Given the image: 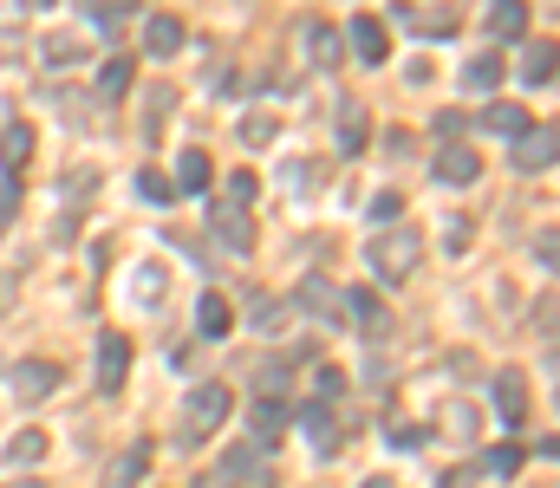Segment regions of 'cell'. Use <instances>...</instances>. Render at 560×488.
<instances>
[{"mask_svg":"<svg viewBox=\"0 0 560 488\" xmlns=\"http://www.w3.org/2000/svg\"><path fill=\"white\" fill-rule=\"evenodd\" d=\"M287 385V365H261V391H281Z\"/></svg>","mask_w":560,"mask_h":488,"instance_id":"cell-38","label":"cell"},{"mask_svg":"<svg viewBox=\"0 0 560 488\" xmlns=\"http://www.w3.org/2000/svg\"><path fill=\"white\" fill-rule=\"evenodd\" d=\"M398 209H405L398 196H378V202H372L365 215H372V228H391V222H398Z\"/></svg>","mask_w":560,"mask_h":488,"instance_id":"cell-31","label":"cell"},{"mask_svg":"<svg viewBox=\"0 0 560 488\" xmlns=\"http://www.w3.org/2000/svg\"><path fill=\"white\" fill-rule=\"evenodd\" d=\"M39 52H46V65H52V72H65V65H85V39H72V33H52Z\"/></svg>","mask_w":560,"mask_h":488,"instance_id":"cell-23","label":"cell"},{"mask_svg":"<svg viewBox=\"0 0 560 488\" xmlns=\"http://www.w3.org/2000/svg\"><path fill=\"white\" fill-rule=\"evenodd\" d=\"M346 39H352V59H365V65H385V59H391V33H385L372 13H359V20L346 26Z\"/></svg>","mask_w":560,"mask_h":488,"instance_id":"cell-7","label":"cell"},{"mask_svg":"<svg viewBox=\"0 0 560 488\" xmlns=\"http://www.w3.org/2000/svg\"><path fill=\"white\" fill-rule=\"evenodd\" d=\"M555 124H542V130H522L515 137V170L522 176H542V170H555Z\"/></svg>","mask_w":560,"mask_h":488,"instance_id":"cell-6","label":"cell"},{"mask_svg":"<svg viewBox=\"0 0 560 488\" xmlns=\"http://www.w3.org/2000/svg\"><path fill=\"white\" fill-rule=\"evenodd\" d=\"M137 189H144V196H150V202H170V183H163V176H157V170H144V176H137Z\"/></svg>","mask_w":560,"mask_h":488,"instance_id":"cell-33","label":"cell"},{"mask_svg":"<svg viewBox=\"0 0 560 488\" xmlns=\"http://www.w3.org/2000/svg\"><path fill=\"white\" fill-rule=\"evenodd\" d=\"M13 215H20V183L7 176V189H0V235L13 228Z\"/></svg>","mask_w":560,"mask_h":488,"instance_id":"cell-32","label":"cell"},{"mask_svg":"<svg viewBox=\"0 0 560 488\" xmlns=\"http://www.w3.org/2000/svg\"><path fill=\"white\" fill-rule=\"evenodd\" d=\"M300 46H307L313 65H339V33H333L326 20H307V26H300Z\"/></svg>","mask_w":560,"mask_h":488,"instance_id":"cell-15","label":"cell"},{"mask_svg":"<svg viewBox=\"0 0 560 488\" xmlns=\"http://www.w3.org/2000/svg\"><path fill=\"white\" fill-rule=\"evenodd\" d=\"M46 456V430H20L13 443H7V463H20V470H33Z\"/></svg>","mask_w":560,"mask_h":488,"instance_id":"cell-26","label":"cell"},{"mask_svg":"<svg viewBox=\"0 0 560 488\" xmlns=\"http://www.w3.org/2000/svg\"><path fill=\"white\" fill-rule=\"evenodd\" d=\"M7 378H13V398H20V404H39V398H52V391H59V378H65V372H59L52 359H20Z\"/></svg>","mask_w":560,"mask_h":488,"instance_id":"cell-4","label":"cell"},{"mask_svg":"<svg viewBox=\"0 0 560 488\" xmlns=\"http://www.w3.org/2000/svg\"><path fill=\"white\" fill-rule=\"evenodd\" d=\"M26 157H33V124H7V130H0V170L20 176Z\"/></svg>","mask_w":560,"mask_h":488,"instance_id":"cell-17","label":"cell"},{"mask_svg":"<svg viewBox=\"0 0 560 488\" xmlns=\"http://www.w3.org/2000/svg\"><path fill=\"white\" fill-rule=\"evenodd\" d=\"M300 306H307L313 320H326V326H339V313H333V306H339V293H333V287H326L320 274H313V280H300Z\"/></svg>","mask_w":560,"mask_h":488,"instance_id":"cell-19","label":"cell"},{"mask_svg":"<svg viewBox=\"0 0 560 488\" xmlns=\"http://www.w3.org/2000/svg\"><path fill=\"white\" fill-rule=\"evenodd\" d=\"M98 91H104V98H124V91H130V59H124V52H117V59H104Z\"/></svg>","mask_w":560,"mask_h":488,"instance_id":"cell-28","label":"cell"},{"mask_svg":"<svg viewBox=\"0 0 560 488\" xmlns=\"http://www.w3.org/2000/svg\"><path fill=\"white\" fill-rule=\"evenodd\" d=\"M522 463H528V450H522V443H489V450H483V476H502V483H509Z\"/></svg>","mask_w":560,"mask_h":488,"instance_id":"cell-22","label":"cell"},{"mask_svg":"<svg viewBox=\"0 0 560 488\" xmlns=\"http://www.w3.org/2000/svg\"><path fill=\"white\" fill-rule=\"evenodd\" d=\"M130 372V339L124 333H98V391H117Z\"/></svg>","mask_w":560,"mask_h":488,"instance_id":"cell-8","label":"cell"},{"mask_svg":"<svg viewBox=\"0 0 560 488\" xmlns=\"http://www.w3.org/2000/svg\"><path fill=\"white\" fill-rule=\"evenodd\" d=\"M555 248H560V235H555V228H542V241H535V254H542V267H555Z\"/></svg>","mask_w":560,"mask_h":488,"instance_id":"cell-37","label":"cell"},{"mask_svg":"<svg viewBox=\"0 0 560 488\" xmlns=\"http://www.w3.org/2000/svg\"><path fill=\"white\" fill-rule=\"evenodd\" d=\"M228 326H235V306H228L222 293H202V306H196V333H202V339H228Z\"/></svg>","mask_w":560,"mask_h":488,"instance_id":"cell-16","label":"cell"},{"mask_svg":"<svg viewBox=\"0 0 560 488\" xmlns=\"http://www.w3.org/2000/svg\"><path fill=\"white\" fill-rule=\"evenodd\" d=\"M463 78H470L476 91H496V85H502V59H496V52H476V59L463 65Z\"/></svg>","mask_w":560,"mask_h":488,"instance_id":"cell-25","label":"cell"},{"mask_svg":"<svg viewBox=\"0 0 560 488\" xmlns=\"http://www.w3.org/2000/svg\"><path fill=\"white\" fill-rule=\"evenodd\" d=\"M228 411H235V391H228V385H196V391H189V404H183V443L215 437Z\"/></svg>","mask_w":560,"mask_h":488,"instance_id":"cell-2","label":"cell"},{"mask_svg":"<svg viewBox=\"0 0 560 488\" xmlns=\"http://www.w3.org/2000/svg\"><path fill=\"white\" fill-rule=\"evenodd\" d=\"M339 391H346V378L333 365H320V398H339Z\"/></svg>","mask_w":560,"mask_h":488,"instance_id":"cell-36","label":"cell"},{"mask_svg":"<svg viewBox=\"0 0 560 488\" xmlns=\"http://www.w3.org/2000/svg\"><path fill=\"white\" fill-rule=\"evenodd\" d=\"M144 470H150V443H130V450H124V463H111L104 488H137V483H144Z\"/></svg>","mask_w":560,"mask_h":488,"instance_id":"cell-18","label":"cell"},{"mask_svg":"<svg viewBox=\"0 0 560 488\" xmlns=\"http://www.w3.org/2000/svg\"><path fill=\"white\" fill-rule=\"evenodd\" d=\"M287 424H294V411H287L281 398H261V404L248 411V430H254L261 443H281V437H287Z\"/></svg>","mask_w":560,"mask_h":488,"instance_id":"cell-13","label":"cell"},{"mask_svg":"<svg viewBox=\"0 0 560 488\" xmlns=\"http://www.w3.org/2000/svg\"><path fill=\"white\" fill-rule=\"evenodd\" d=\"M483 26H489V39H522L528 33V0H489Z\"/></svg>","mask_w":560,"mask_h":488,"instance_id":"cell-11","label":"cell"},{"mask_svg":"<svg viewBox=\"0 0 560 488\" xmlns=\"http://www.w3.org/2000/svg\"><path fill=\"white\" fill-rule=\"evenodd\" d=\"M365 488H398V483H391V476H372V483H365Z\"/></svg>","mask_w":560,"mask_h":488,"instance_id":"cell-40","label":"cell"},{"mask_svg":"<svg viewBox=\"0 0 560 488\" xmlns=\"http://www.w3.org/2000/svg\"><path fill=\"white\" fill-rule=\"evenodd\" d=\"M176 46H183V20H176V13H150V20H144V52H150V59H170Z\"/></svg>","mask_w":560,"mask_h":488,"instance_id":"cell-12","label":"cell"},{"mask_svg":"<svg viewBox=\"0 0 560 488\" xmlns=\"http://www.w3.org/2000/svg\"><path fill=\"white\" fill-rule=\"evenodd\" d=\"M365 137H372V117H365V104H359V98H346V104H339V150H346V157H359V150H365Z\"/></svg>","mask_w":560,"mask_h":488,"instance_id":"cell-14","label":"cell"},{"mask_svg":"<svg viewBox=\"0 0 560 488\" xmlns=\"http://www.w3.org/2000/svg\"><path fill=\"white\" fill-rule=\"evenodd\" d=\"M248 196H254V176H248V170H235V176H228V202H248Z\"/></svg>","mask_w":560,"mask_h":488,"instance_id":"cell-34","label":"cell"},{"mask_svg":"<svg viewBox=\"0 0 560 488\" xmlns=\"http://www.w3.org/2000/svg\"><path fill=\"white\" fill-rule=\"evenodd\" d=\"M339 306H346V320H352L359 333H385V300H378V287H352V293H339Z\"/></svg>","mask_w":560,"mask_h":488,"instance_id":"cell-10","label":"cell"},{"mask_svg":"<svg viewBox=\"0 0 560 488\" xmlns=\"http://www.w3.org/2000/svg\"><path fill=\"white\" fill-rule=\"evenodd\" d=\"M437 488H470V470H450V476H444Z\"/></svg>","mask_w":560,"mask_h":488,"instance_id":"cell-39","label":"cell"},{"mask_svg":"<svg viewBox=\"0 0 560 488\" xmlns=\"http://www.w3.org/2000/svg\"><path fill=\"white\" fill-rule=\"evenodd\" d=\"M365 261H372V274H378L385 287H398V280H411V274H418V261H424V235L391 222L385 235H372V254H365Z\"/></svg>","mask_w":560,"mask_h":488,"instance_id":"cell-1","label":"cell"},{"mask_svg":"<svg viewBox=\"0 0 560 488\" xmlns=\"http://www.w3.org/2000/svg\"><path fill=\"white\" fill-rule=\"evenodd\" d=\"M85 13H91V20H104V26H117V20H130L137 7H130V0H85Z\"/></svg>","mask_w":560,"mask_h":488,"instance_id":"cell-29","label":"cell"},{"mask_svg":"<svg viewBox=\"0 0 560 488\" xmlns=\"http://www.w3.org/2000/svg\"><path fill=\"white\" fill-rule=\"evenodd\" d=\"M431 176H437V183H450V189H470V183L483 176V157H476V150H463V143H450V150H437V157H431Z\"/></svg>","mask_w":560,"mask_h":488,"instance_id":"cell-5","label":"cell"},{"mask_svg":"<svg viewBox=\"0 0 560 488\" xmlns=\"http://www.w3.org/2000/svg\"><path fill=\"white\" fill-rule=\"evenodd\" d=\"M522 78H528V85H555V46H548V39L522 59Z\"/></svg>","mask_w":560,"mask_h":488,"instance_id":"cell-27","label":"cell"},{"mask_svg":"<svg viewBox=\"0 0 560 488\" xmlns=\"http://www.w3.org/2000/svg\"><path fill=\"white\" fill-rule=\"evenodd\" d=\"M300 424H307V437H313V450H333L339 443V424H333V411H326V398L320 404H307V411H294Z\"/></svg>","mask_w":560,"mask_h":488,"instance_id":"cell-20","label":"cell"},{"mask_svg":"<svg viewBox=\"0 0 560 488\" xmlns=\"http://www.w3.org/2000/svg\"><path fill=\"white\" fill-rule=\"evenodd\" d=\"M496 411H502L509 430L528 424V378H522V372H496Z\"/></svg>","mask_w":560,"mask_h":488,"instance_id":"cell-9","label":"cell"},{"mask_svg":"<svg viewBox=\"0 0 560 488\" xmlns=\"http://www.w3.org/2000/svg\"><path fill=\"white\" fill-rule=\"evenodd\" d=\"M241 137H248V143H267V137H274V117H267V111H248V117H241Z\"/></svg>","mask_w":560,"mask_h":488,"instance_id":"cell-30","label":"cell"},{"mask_svg":"<svg viewBox=\"0 0 560 488\" xmlns=\"http://www.w3.org/2000/svg\"><path fill=\"white\" fill-rule=\"evenodd\" d=\"M157 287H163V274H157V267H144V274H137V300H157Z\"/></svg>","mask_w":560,"mask_h":488,"instance_id":"cell-35","label":"cell"},{"mask_svg":"<svg viewBox=\"0 0 560 488\" xmlns=\"http://www.w3.org/2000/svg\"><path fill=\"white\" fill-rule=\"evenodd\" d=\"M483 130H496V137H522V130H528V111H522V104H489V111H483Z\"/></svg>","mask_w":560,"mask_h":488,"instance_id":"cell-24","label":"cell"},{"mask_svg":"<svg viewBox=\"0 0 560 488\" xmlns=\"http://www.w3.org/2000/svg\"><path fill=\"white\" fill-rule=\"evenodd\" d=\"M209 176H215V170H209V157H202V150H183V163H176V189H183V196H202V189H209Z\"/></svg>","mask_w":560,"mask_h":488,"instance_id":"cell-21","label":"cell"},{"mask_svg":"<svg viewBox=\"0 0 560 488\" xmlns=\"http://www.w3.org/2000/svg\"><path fill=\"white\" fill-rule=\"evenodd\" d=\"M26 7H52V0H26Z\"/></svg>","mask_w":560,"mask_h":488,"instance_id":"cell-41","label":"cell"},{"mask_svg":"<svg viewBox=\"0 0 560 488\" xmlns=\"http://www.w3.org/2000/svg\"><path fill=\"white\" fill-rule=\"evenodd\" d=\"M209 228H215V241H222L228 254H254V222H248L241 202H215V209H209Z\"/></svg>","mask_w":560,"mask_h":488,"instance_id":"cell-3","label":"cell"},{"mask_svg":"<svg viewBox=\"0 0 560 488\" xmlns=\"http://www.w3.org/2000/svg\"><path fill=\"white\" fill-rule=\"evenodd\" d=\"M0 365H7V359H0Z\"/></svg>","mask_w":560,"mask_h":488,"instance_id":"cell-42","label":"cell"}]
</instances>
